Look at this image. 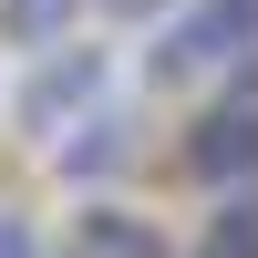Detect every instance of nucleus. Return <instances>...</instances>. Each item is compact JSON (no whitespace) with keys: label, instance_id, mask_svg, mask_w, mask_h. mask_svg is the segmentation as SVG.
<instances>
[{"label":"nucleus","instance_id":"obj_1","mask_svg":"<svg viewBox=\"0 0 258 258\" xmlns=\"http://www.w3.org/2000/svg\"><path fill=\"white\" fill-rule=\"evenodd\" d=\"M155 83H258V0H176L155 21Z\"/></svg>","mask_w":258,"mask_h":258},{"label":"nucleus","instance_id":"obj_2","mask_svg":"<svg viewBox=\"0 0 258 258\" xmlns=\"http://www.w3.org/2000/svg\"><path fill=\"white\" fill-rule=\"evenodd\" d=\"M93 103H114V52L73 31V41H52V52H31V73H21L11 114H21V135H31V145H52L62 124H83Z\"/></svg>","mask_w":258,"mask_h":258},{"label":"nucleus","instance_id":"obj_3","mask_svg":"<svg viewBox=\"0 0 258 258\" xmlns=\"http://www.w3.org/2000/svg\"><path fill=\"white\" fill-rule=\"evenodd\" d=\"M176 165L207 186V197H227V186H258V83H227L217 103H197V114H186Z\"/></svg>","mask_w":258,"mask_h":258},{"label":"nucleus","instance_id":"obj_4","mask_svg":"<svg viewBox=\"0 0 258 258\" xmlns=\"http://www.w3.org/2000/svg\"><path fill=\"white\" fill-rule=\"evenodd\" d=\"M41 165H52L62 186H114L124 165H135V114H124V103H93L83 124H62V135L41 145Z\"/></svg>","mask_w":258,"mask_h":258},{"label":"nucleus","instance_id":"obj_5","mask_svg":"<svg viewBox=\"0 0 258 258\" xmlns=\"http://www.w3.org/2000/svg\"><path fill=\"white\" fill-rule=\"evenodd\" d=\"M62 258H176V238H165L145 207H114V197H93L73 217V238H62Z\"/></svg>","mask_w":258,"mask_h":258},{"label":"nucleus","instance_id":"obj_6","mask_svg":"<svg viewBox=\"0 0 258 258\" xmlns=\"http://www.w3.org/2000/svg\"><path fill=\"white\" fill-rule=\"evenodd\" d=\"M83 11H93V0H0V41H11V52H52V41L83 31Z\"/></svg>","mask_w":258,"mask_h":258},{"label":"nucleus","instance_id":"obj_7","mask_svg":"<svg viewBox=\"0 0 258 258\" xmlns=\"http://www.w3.org/2000/svg\"><path fill=\"white\" fill-rule=\"evenodd\" d=\"M186 258H258V186H227L217 217H207V238L186 248Z\"/></svg>","mask_w":258,"mask_h":258},{"label":"nucleus","instance_id":"obj_8","mask_svg":"<svg viewBox=\"0 0 258 258\" xmlns=\"http://www.w3.org/2000/svg\"><path fill=\"white\" fill-rule=\"evenodd\" d=\"M0 258H41V238H31V217H21V207H0Z\"/></svg>","mask_w":258,"mask_h":258},{"label":"nucleus","instance_id":"obj_9","mask_svg":"<svg viewBox=\"0 0 258 258\" xmlns=\"http://www.w3.org/2000/svg\"><path fill=\"white\" fill-rule=\"evenodd\" d=\"M93 11H103V21H165L176 0H93Z\"/></svg>","mask_w":258,"mask_h":258}]
</instances>
